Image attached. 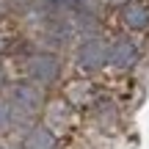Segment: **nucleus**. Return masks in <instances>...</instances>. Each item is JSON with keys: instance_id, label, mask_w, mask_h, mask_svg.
<instances>
[{"instance_id": "f257e3e1", "label": "nucleus", "mask_w": 149, "mask_h": 149, "mask_svg": "<svg viewBox=\"0 0 149 149\" xmlns=\"http://www.w3.org/2000/svg\"><path fill=\"white\" fill-rule=\"evenodd\" d=\"M108 55H111V50H108L102 42H97V39H94V42H86L83 47H80L77 64H80V69L94 72V69H100V66L108 61Z\"/></svg>"}, {"instance_id": "f03ea898", "label": "nucleus", "mask_w": 149, "mask_h": 149, "mask_svg": "<svg viewBox=\"0 0 149 149\" xmlns=\"http://www.w3.org/2000/svg\"><path fill=\"white\" fill-rule=\"evenodd\" d=\"M108 61H111L113 66H119V69H127V66H133L135 61H138V47H135L133 42H127V39H122V42H116L111 47Z\"/></svg>"}, {"instance_id": "7ed1b4c3", "label": "nucleus", "mask_w": 149, "mask_h": 149, "mask_svg": "<svg viewBox=\"0 0 149 149\" xmlns=\"http://www.w3.org/2000/svg\"><path fill=\"white\" fill-rule=\"evenodd\" d=\"M31 74L36 80H42V83H50V80L58 77V58L55 55H36V58L31 61Z\"/></svg>"}, {"instance_id": "20e7f679", "label": "nucleus", "mask_w": 149, "mask_h": 149, "mask_svg": "<svg viewBox=\"0 0 149 149\" xmlns=\"http://www.w3.org/2000/svg\"><path fill=\"white\" fill-rule=\"evenodd\" d=\"M122 19L127 28H133V31H141V28L149 25V8L144 3H130L127 8L122 11Z\"/></svg>"}, {"instance_id": "39448f33", "label": "nucleus", "mask_w": 149, "mask_h": 149, "mask_svg": "<svg viewBox=\"0 0 149 149\" xmlns=\"http://www.w3.org/2000/svg\"><path fill=\"white\" fill-rule=\"evenodd\" d=\"M14 102H17V105H22L28 113H36L39 105H42V97H39V91L33 88V86H17Z\"/></svg>"}, {"instance_id": "423d86ee", "label": "nucleus", "mask_w": 149, "mask_h": 149, "mask_svg": "<svg viewBox=\"0 0 149 149\" xmlns=\"http://www.w3.org/2000/svg\"><path fill=\"white\" fill-rule=\"evenodd\" d=\"M25 149H55V135L47 127H33L25 138Z\"/></svg>"}, {"instance_id": "0eeeda50", "label": "nucleus", "mask_w": 149, "mask_h": 149, "mask_svg": "<svg viewBox=\"0 0 149 149\" xmlns=\"http://www.w3.org/2000/svg\"><path fill=\"white\" fill-rule=\"evenodd\" d=\"M8 119H11L8 105H6V102H0V130H6V127H8Z\"/></svg>"}, {"instance_id": "6e6552de", "label": "nucleus", "mask_w": 149, "mask_h": 149, "mask_svg": "<svg viewBox=\"0 0 149 149\" xmlns=\"http://www.w3.org/2000/svg\"><path fill=\"white\" fill-rule=\"evenodd\" d=\"M66 3H69V6H80L83 0H66Z\"/></svg>"}, {"instance_id": "1a4fd4ad", "label": "nucleus", "mask_w": 149, "mask_h": 149, "mask_svg": "<svg viewBox=\"0 0 149 149\" xmlns=\"http://www.w3.org/2000/svg\"><path fill=\"white\" fill-rule=\"evenodd\" d=\"M50 3H66V0H50Z\"/></svg>"}, {"instance_id": "9d476101", "label": "nucleus", "mask_w": 149, "mask_h": 149, "mask_svg": "<svg viewBox=\"0 0 149 149\" xmlns=\"http://www.w3.org/2000/svg\"><path fill=\"white\" fill-rule=\"evenodd\" d=\"M0 83H3V69H0Z\"/></svg>"}]
</instances>
